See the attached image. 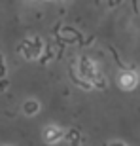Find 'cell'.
<instances>
[{
  "mask_svg": "<svg viewBox=\"0 0 140 146\" xmlns=\"http://www.w3.org/2000/svg\"><path fill=\"white\" fill-rule=\"evenodd\" d=\"M136 84H138V78L133 70H123L119 74V87L125 89V91H131V89H135Z\"/></svg>",
  "mask_w": 140,
  "mask_h": 146,
  "instance_id": "1",
  "label": "cell"
},
{
  "mask_svg": "<svg viewBox=\"0 0 140 146\" xmlns=\"http://www.w3.org/2000/svg\"><path fill=\"white\" fill-rule=\"evenodd\" d=\"M40 51H42V44H40L38 38H34L32 42H25V44H23V55H25L27 59H34V57H38Z\"/></svg>",
  "mask_w": 140,
  "mask_h": 146,
  "instance_id": "2",
  "label": "cell"
},
{
  "mask_svg": "<svg viewBox=\"0 0 140 146\" xmlns=\"http://www.w3.org/2000/svg\"><path fill=\"white\" fill-rule=\"evenodd\" d=\"M63 139V131L59 127H55V125H49L48 129L44 131V141L48 142V144H55V142H59Z\"/></svg>",
  "mask_w": 140,
  "mask_h": 146,
  "instance_id": "3",
  "label": "cell"
},
{
  "mask_svg": "<svg viewBox=\"0 0 140 146\" xmlns=\"http://www.w3.org/2000/svg\"><path fill=\"white\" fill-rule=\"evenodd\" d=\"M23 110H25L27 116H34V114L40 112V104H38L36 101H27V103L23 104Z\"/></svg>",
  "mask_w": 140,
  "mask_h": 146,
  "instance_id": "4",
  "label": "cell"
},
{
  "mask_svg": "<svg viewBox=\"0 0 140 146\" xmlns=\"http://www.w3.org/2000/svg\"><path fill=\"white\" fill-rule=\"evenodd\" d=\"M70 142H72V146L80 144V135H76V131H70Z\"/></svg>",
  "mask_w": 140,
  "mask_h": 146,
  "instance_id": "5",
  "label": "cell"
},
{
  "mask_svg": "<svg viewBox=\"0 0 140 146\" xmlns=\"http://www.w3.org/2000/svg\"><path fill=\"white\" fill-rule=\"evenodd\" d=\"M112 146H125V144H121V142H116V144H112Z\"/></svg>",
  "mask_w": 140,
  "mask_h": 146,
  "instance_id": "6",
  "label": "cell"
}]
</instances>
